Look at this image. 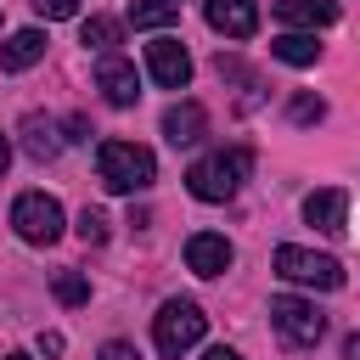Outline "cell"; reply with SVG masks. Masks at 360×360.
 <instances>
[{
  "instance_id": "1",
  "label": "cell",
  "mask_w": 360,
  "mask_h": 360,
  "mask_svg": "<svg viewBox=\"0 0 360 360\" xmlns=\"http://www.w3.org/2000/svg\"><path fill=\"white\" fill-rule=\"evenodd\" d=\"M248 169H253V152H248V146L208 152V158H197V163L186 169V191H191L197 202H225V197H236V186L248 180Z\"/></svg>"
},
{
  "instance_id": "2",
  "label": "cell",
  "mask_w": 360,
  "mask_h": 360,
  "mask_svg": "<svg viewBox=\"0 0 360 360\" xmlns=\"http://www.w3.org/2000/svg\"><path fill=\"white\" fill-rule=\"evenodd\" d=\"M96 174H101L107 191L129 197V191H146V186H152L158 158H152L146 146H135V141H101V146H96Z\"/></svg>"
},
{
  "instance_id": "3",
  "label": "cell",
  "mask_w": 360,
  "mask_h": 360,
  "mask_svg": "<svg viewBox=\"0 0 360 360\" xmlns=\"http://www.w3.org/2000/svg\"><path fill=\"white\" fill-rule=\"evenodd\" d=\"M202 332H208V315H202L191 298H169V304L152 315V343H158V354H169V360H180L186 349H197Z\"/></svg>"
},
{
  "instance_id": "4",
  "label": "cell",
  "mask_w": 360,
  "mask_h": 360,
  "mask_svg": "<svg viewBox=\"0 0 360 360\" xmlns=\"http://www.w3.org/2000/svg\"><path fill=\"white\" fill-rule=\"evenodd\" d=\"M276 276L304 281V287H321V292H338L343 287V264L332 253H309V248H292V242L276 248Z\"/></svg>"
},
{
  "instance_id": "5",
  "label": "cell",
  "mask_w": 360,
  "mask_h": 360,
  "mask_svg": "<svg viewBox=\"0 0 360 360\" xmlns=\"http://www.w3.org/2000/svg\"><path fill=\"white\" fill-rule=\"evenodd\" d=\"M11 225H17V236H22V242L45 248V242H56V236H62V202H56V197H45V191H22V197L11 202Z\"/></svg>"
},
{
  "instance_id": "6",
  "label": "cell",
  "mask_w": 360,
  "mask_h": 360,
  "mask_svg": "<svg viewBox=\"0 0 360 360\" xmlns=\"http://www.w3.org/2000/svg\"><path fill=\"white\" fill-rule=\"evenodd\" d=\"M270 326H276L287 343H298V349H309V343H321V338H326V315H321L315 304L292 298V292L270 298Z\"/></svg>"
},
{
  "instance_id": "7",
  "label": "cell",
  "mask_w": 360,
  "mask_h": 360,
  "mask_svg": "<svg viewBox=\"0 0 360 360\" xmlns=\"http://www.w3.org/2000/svg\"><path fill=\"white\" fill-rule=\"evenodd\" d=\"M146 68H152V79L163 90H186V79H191V56H186V45L174 34H158L146 45Z\"/></svg>"
},
{
  "instance_id": "8",
  "label": "cell",
  "mask_w": 360,
  "mask_h": 360,
  "mask_svg": "<svg viewBox=\"0 0 360 360\" xmlns=\"http://www.w3.org/2000/svg\"><path fill=\"white\" fill-rule=\"evenodd\" d=\"M96 90H101L112 107H135V96H141V73H135V62H124L118 51L101 56V62H96Z\"/></svg>"
},
{
  "instance_id": "9",
  "label": "cell",
  "mask_w": 360,
  "mask_h": 360,
  "mask_svg": "<svg viewBox=\"0 0 360 360\" xmlns=\"http://www.w3.org/2000/svg\"><path fill=\"white\" fill-rule=\"evenodd\" d=\"M202 17L225 39H248L259 28V0H202Z\"/></svg>"
},
{
  "instance_id": "10",
  "label": "cell",
  "mask_w": 360,
  "mask_h": 360,
  "mask_svg": "<svg viewBox=\"0 0 360 360\" xmlns=\"http://www.w3.org/2000/svg\"><path fill=\"white\" fill-rule=\"evenodd\" d=\"M304 219L326 236H343L349 231V191L343 186H326V191H309L304 197Z\"/></svg>"
},
{
  "instance_id": "11",
  "label": "cell",
  "mask_w": 360,
  "mask_h": 360,
  "mask_svg": "<svg viewBox=\"0 0 360 360\" xmlns=\"http://www.w3.org/2000/svg\"><path fill=\"white\" fill-rule=\"evenodd\" d=\"M231 242L219 236V231H197L191 242H186V270H197V276H225L231 270Z\"/></svg>"
},
{
  "instance_id": "12",
  "label": "cell",
  "mask_w": 360,
  "mask_h": 360,
  "mask_svg": "<svg viewBox=\"0 0 360 360\" xmlns=\"http://www.w3.org/2000/svg\"><path fill=\"white\" fill-rule=\"evenodd\" d=\"M276 17L292 34H315V28L338 22V0H276Z\"/></svg>"
},
{
  "instance_id": "13",
  "label": "cell",
  "mask_w": 360,
  "mask_h": 360,
  "mask_svg": "<svg viewBox=\"0 0 360 360\" xmlns=\"http://www.w3.org/2000/svg\"><path fill=\"white\" fill-rule=\"evenodd\" d=\"M202 129H208V112H202L197 101H180V107L163 112V135H169V146H191V141H202Z\"/></svg>"
},
{
  "instance_id": "14",
  "label": "cell",
  "mask_w": 360,
  "mask_h": 360,
  "mask_svg": "<svg viewBox=\"0 0 360 360\" xmlns=\"http://www.w3.org/2000/svg\"><path fill=\"white\" fill-rule=\"evenodd\" d=\"M39 56H45V34H39V28H17V34L0 45V68H6V73H22V68H34Z\"/></svg>"
},
{
  "instance_id": "15",
  "label": "cell",
  "mask_w": 360,
  "mask_h": 360,
  "mask_svg": "<svg viewBox=\"0 0 360 360\" xmlns=\"http://www.w3.org/2000/svg\"><path fill=\"white\" fill-rule=\"evenodd\" d=\"M22 152H28L34 163H51V158L62 152L56 124H51V118H39V112H28V118H22Z\"/></svg>"
},
{
  "instance_id": "16",
  "label": "cell",
  "mask_w": 360,
  "mask_h": 360,
  "mask_svg": "<svg viewBox=\"0 0 360 360\" xmlns=\"http://www.w3.org/2000/svg\"><path fill=\"white\" fill-rule=\"evenodd\" d=\"M270 56L287 62V68H309L321 56V45H315V34H276L270 39Z\"/></svg>"
},
{
  "instance_id": "17",
  "label": "cell",
  "mask_w": 360,
  "mask_h": 360,
  "mask_svg": "<svg viewBox=\"0 0 360 360\" xmlns=\"http://www.w3.org/2000/svg\"><path fill=\"white\" fill-rule=\"evenodd\" d=\"M180 17V0H129V22L135 28H163Z\"/></svg>"
},
{
  "instance_id": "18",
  "label": "cell",
  "mask_w": 360,
  "mask_h": 360,
  "mask_svg": "<svg viewBox=\"0 0 360 360\" xmlns=\"http://www.w3.org/2000/svg\"><path fill=\"white\" fill-rule=\"evenodd\" d=\"M118 22L112 17H84V28H79V45H90V51H101V56H112V45H118Z\"/></svg>"
},
{
  "instance_id": "19",
  "label": "cell",
  "mask_w": 360,
  "mask_h": 360,
  "mask_svg": "<svg viewBox=\"0 0 360 360\" xmlns=\"http://www.w3.org/2000/svg\"><path fill=\"white\" fill-rule=\"evenodd\" d=\"M51 292H56V304H68V309L90 304V281H84L79 270H56V276H51Z\"/></svg>"
},
{
  "instance_id": "20",
  "label": "cell",
  "mask_w": 360,
  "mask_h": 360,
  "mask_svg": "<svg viewBox=\"0 0 360 360\" xmlns=\"http://www.w3.org/2000/svg\"><path fill=\"white\" fill-rule=\"evenodd\" d=\"M287 112H292V124H321V118H326V101L304 90V96H292V107H287Z\"/></svg>"
},
{
  "instance_id": "21",
  "label": "cell",
  "mask_w": 360,
  "mask_h": 360,
  "mask_svg": "<svg viewBox=\"0 0 360 360\" xmlns=\"http://www.w3.org/2000/svg\"><path fill=\"white\" fill-rule=\"evenodd\" d=\"M79 236H84L90 248H101V242H107V214H101V208H84V214H79Z\"/></svg>"
},
{
  "instance_id": "22",
  "label": "cell",
  "mask_w": 360,
  "mask_h": 360,
  "mask_svg": "<svg viewBox=\"0 0 360 360\" xmlns=\"http://www.w3.org/2000/svg\"><path fill=\"white\" fill-rule=\"evenodd\" d=\"M28 6H34L45 22H68V17H79V6H84V0H28Z\"/></svg>"
},
{
  "instance_id": "23",
  "label": "cell",
  "mask_w": 360,
  "mask_h": 360,
  "mask_svg": "<svg viewBox=\"0 0 360 360\" xmlns=\"http://www.w3.org/2000/svg\"><path fill=\"white\" fill-rule=\"evenodd\" d=\"M101 360H141V354H135L129 343H118V338H112V343H101Z\"/></svg>"
},
{
  "instance_id": "24",
  "label": "cell",
  "mask_w": 360,
  "mask_h": 360,
  "mask_svg": "<svg viewBox=\"0 0 360 360\" xmlns=\"http://www.w3.org/2000/svg\"><path fill=\"white\" fill-rule=\"evenodd\" d=\"M62 141H90V124H84V118H68V135H62Z\"/></svg>"
},
{
  "instance_id": "25",
  "label": "cell",
  "mask_w": 360,
  "mask_h": 360,
  "mask_svg": "<svg viewBox=\"0 0 360 360\" xmlns=\"http://www.w3.org/2000/svg\"><path fill=\"white\" fill-rule=\"evenodd\" d=\"M39 354H62V332H39Z\"/></svg>"
},
{
  "instance_id": "26",
  "label": "cell",
  "mask_w": 360,
  "mask_h": 360,
  "mask_svg": "<svg viewBox=\"0 0 360 360\" xmlns=\"http://www.w3.org/2000/svg\"><path fill=\"white\" fill-rule=\"evenodd\" d=\"M202 360H242V354H236V349H225V343H219V349H208V354H202Z\"/></svg>"
},
{
  "instance_id": "27",
  "label": "cell",
  "mask_w": 360,
  "mask_h": 360,
  "mask_svg": "<svg viewBox=\"0 0 360 360\" xmlns=\"http://www.w3.org/2000/svg\"><path fill=\"white\" fill-rule=\"evenodd\" d=\"M6 169H11V141L0 135V174H6Z\"/></svg>"
},
{
  "instance_id": "28",
  "label": "cell",
  "mask_w": 360,
  "mask_h": 360,
  "mask_svg": "<svg viewBox=\"0 0 360 360\" xmlns=\"http://www.w3.org/2000/svg\"><path fill=\"white\" fill-rule=\"evenodd\" d=\"M6 360H28V354H6Z\"/></svg>"
}]
</instances>
